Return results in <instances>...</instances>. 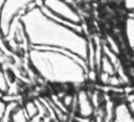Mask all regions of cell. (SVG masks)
<instances>
[{
  "label": "cell",
  "instance_id": "obj_1",
  "mask_svg": "<svg viewBox=\"0 0 134 122\" xmlns=\"http://www.w3.org/2000/svg\"><path fill=\"white\" fill-rule=\"evenodd\" d=\"M29 47L58 48L73 53L87 63L89 40L82 32L51 17L36 4L20 16Z\"/></svg>",
  "mask_w": 134,
  "mask_h": 122
},
{
  "label": "cell",
  "instance_id": "obj_2",
  "mask_svg": "<svg viewBox=\"0 0 134 122\" xmlns=\"http://www.w3.org/2000/svg\"><path fill=\"white\" fill-rule=\"evenodd\" d=\"M28 60L38 76L51 84L80 86L88 79L87 63L68 50L29 47Z\"/></svg>",
  "mask_w": 134,
  "mask_h": 122
},
{
  "label": "cell",
  "instance_id": "obj_3",
  "mask_svg": "<svg viewBox=\"0 0 134 122\" xmlns=\"http://www.w3.org/2000/svg\"><path fill=\"white\" fill-rule=\"evenodd\" d=\"M36 5V0H5L0 5V28L2 36L5 37L15 18L21 16L29 9Z\"/></svg>",
  "mask_w": 134,
  "mask_h": 122
},
{
  "label": "cell",
  "instance_id": "obj_4",
  "mask_svg": "<svg viewBox=\"0 0 134 122\" xmlns=\"http://www.w3.org/2000/svg\"><path fill=\"white\" fill-rule=\"evenodd\" d=\"M42 5L51 13L64 18L74 24H82V17L79 12L65 0H42Z\"/></svg>",
  "mask_w": 134,
  "mask_h": 122
},
{
  "label": "cell",
  "instance_id": "obj_5",
  "mask_svg": "<svg viewBox=\"0 0 134 122\" xmlns=\"http://www.w3.org/2000/svg\"><path fill=\"white\" fill-rule=\"evenodd\" d=\"M75 106L77 115L84 118H91L96 110L90 94L84 89L77 91L75 95Z\"/></svg>",
  "mask_w": 134,
  "mask_h": 122
},
{
  "label": "cell",
  "instance_id": "obj_6",
  "mask_svg": "<svg viewBox=\"0 0 134 122\" xmlns=\"http://www.w3.org/2000/svg\"><path fill=\"white\" fill-rule=\"evenodd\" d=\"M115 122H134V116L130 109L129 103L121 102L114 106V119Z\"/></svg>",
  "mask_w": 134,
  "mask_h": 122
},
{
  "label": "cell",
  "instance_id": "obj_7",
  "mask_svg": "<svg viewBox=\"0 0 134 122\" xmlns=\"http://www.w3.org/2000/svg\"><path fill=\"white\" fill-rule=\"evenodd\" d=\"M125 36L129 48L134 54V13H129L125 20Z\"/></svg>",
  "mask_w": 134,
  "mask_h": 122
},
{
  "label": "cell",
  "instance_id": "obj_8",
  "mask_svg": "<svg viewBox=\"0 0 134 122\" xmlns=\"http://www.w3.org/2000/svg\"><path fill=\"white\" fill-rule=\"evenodd\" d=\"M100 71H104V72L108 73L109 75L117 74V66L104 53H103V56L101 59V63H100Z\"/></svg>",
  "mask_w": 134,
  "mask_h": 122
},
{
  "label": "cell",
  "instance_id": "obj_9",
  "mask_svg": "<svg viewBox=\"0 0 134 122\" xmlns=\"http://www.w3.org/2000/svg\"><path fill=\"white\" fill-rule=\"evenodd\" d=\"M11 121H13V122H27V121H30V118L27 115L24 106L18 105L16 107V109L13 112L12 116H11Z\"/></svg>",
  "mask_w": 134,
  "mask_h": 122
},
{
  "label": "cell",
  "instance_id": "obj_10",
  "mask_svg": "<svg viewBox=\"0 0 134 122\" xmlns=\"http://www.w3.org/2000/svg\"><path fill=\"white\" fill-rule=\"evenodd\" d=\"M27 115L29 116L30 118V121L39 116V107H38V104H37V101H32V100H29V101H26L25 104L23 105Z\"/></svg>",
  "mask_w": 134,
  "mask_h": 122
},
{
  "label": "cell",
  "instance_id": "obj_11",
  "mask_svg": "<svg viewBox=\"0 0 134 122\" xmlns=\"http://www.w3.org/2000/svg\"><path fill=\"white\" fill-rule=\"evenodd\" d=\"M19 105V103L17 101H11L8 102V106H7V110H5V114L3 115V117L0 119L1 122H5V121H11V116H12L13 112L16 109V107Z\"/></svg>",
  "mask_w": 134,
  "mask_h": 122
},
{
  "label": "cell",
  "instance_id": "obj_12",
  "mask_svg": "<svg viewBox=\"0 0 134 122\" xmlns=\"http://www.w3.org/2000/svg\"><path fill=\"white\" fill-rule=\"evenodd\" d=\"M9 90L10 84L8 80V76L3 71H1L0 72V91H1V94H7Z\"/></svg>",
  "mask_w": 134,
  "mask_h": 122
},
{
  "label": "cell",
  "instance_id": "obj_13",
  "mask_svg": "<svg viewBox=\"0 0 134 122\" xmlns=\"http://www.w3.org/2000/svg\"><path fill=\"white\" fill-rule=\"evenodd\" d=\"M106 46L111 50V51H114L116 55H118L119 56V54H120V47L118 45V43L117 41L114 39V38H111L110 36H106Z\"/></svg>",
  "mask_w": 134,
  "mask_h": 122
},
{
  "label": "cell",
  "instance_id": "obj_14",
  "mask_svg": "<svg viewBox=\"0 0 134 122\" xmlns=\"http://www.w3.org/2000/svg\"><path fill=\"white\" fill-rule=\"evenodd\" d=\"M121 84H124V80H122V78H121V77H120L118 74H114V75H110L107 86H111V87H119Z\"/></svg>",
  "mask_w": 134,
  "mask_h": 122
},
{
  "label": "cell",
  "instance_id": "obj_15",
  "mask_svg": "<svg viewBox=\"0 0 134 122\" xmlns=\"http://www.w3.org/2000/svg\"><path fill=\"white\" fill-rule=\"evenodd\" d=\"M74 101H75V96L72 95V94H69V93L64 94V95L62 96V98H61L62 104H63L66 108H68V109H69L70 107H72V105L74 104Z\"/></svg>",
  "mask_w": 134,
  "mask_h": 122
},
{
  "label": "cell",
  "instance_id": "obj_16",
  "mask_svg": "<svg viewBox=\"0 0 134 122\" xmlns=\"http://www.w3.org/2000/svg\"><path fill=\"white\" fill-rule=\"evenodd\" d=\"M109 77L110 75L104 71H100L99 74H98V79L99 82L101 83L102 85H107L108 84V80H109Z\"/></svg>",
  "mask_w": 134,
  "mask_h": 122
},
{
  "label": "cell",
  "instance_id": "obj_17",
  "mask_svg": "<svg viewBox=\"0 0 134 122\" xmlns=\"http://www.w3.org/2000/svg\"><path fill=\"white\" fill-rule=\"evenodd\" d=\"M124 5L129 13H134V0H124Z\"/></svg>",
  "mask_w": 134,
  "mask_h": 122
},
{
  "label": "cell",
  "instance_id": "obj_18",
  "mask_svg": "<svg viewBox=\"0 0 134 122\" xmlns=\"http://www.w3.org/2000/svg\"><path fill=\"white\" fill-rule=\"evenodd\" d=\"M7 106H8V102L4 101V100H1V102H0V119H1L3 117V115L5 114Z\"/></svg>",
  "mask_w": 134,
  "mask_h": 122
},
{
  "label": "cell",
  "instance_id": "obj_19",
  "mask_svg": "<svg viewBox=\"0 0 134 122\" xmlns=\"http://www.w3.org/2000/svg\"><path fill=\"white\" fill-rule=\"evenodd\" d=\"M90 96H91V101H92V103H93L94 107H96V108H98L99 103H100V98H99V94H98V92H97V91L92 92V93L90 94Z\"/></svg>",
  "mask_w": 134,
  "mask_h": 122
},
{
  "label": "cell",
  "instance_id": "obj_20",
  "mask_svg": "<svg viewBox=\"0 0 134 122\" xmlns=\"http://www.w3.org/2000/svg\"><path fill=\"white\" fill-rule=\"evenodd\" d=\"M129 106H130V109L132 112V115L134 116V101H130L129 102Z\"/></svg>",
  "mask_w": 134,
  "mask_h": 122
}]
</instances>
